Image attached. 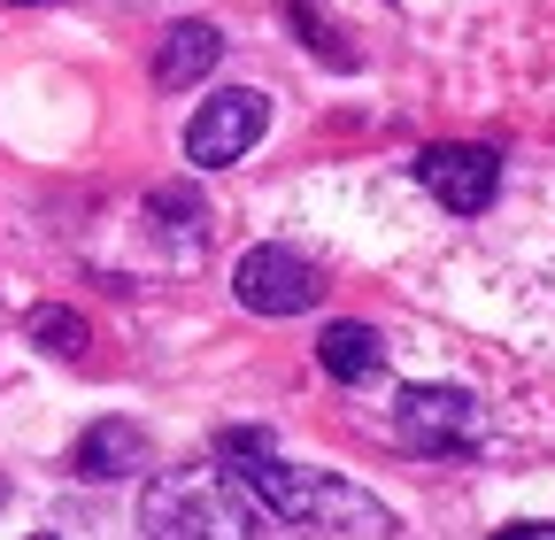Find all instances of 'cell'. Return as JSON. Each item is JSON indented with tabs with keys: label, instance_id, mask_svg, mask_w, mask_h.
<instances>
[{
	"label": "cell",
	"instance_id": "obj_1",
	"mask_svg": "<svg viewBox=\"0 0 555 540\" xmlns=\"http://www.w3.org/2000/svg\"><path fill=\"white\" fill-rule=\"evenodd\" d=\"M240 455V487L247 502H262L270 517H286V525H324V532H356V540H386L393 532V510L363 487H347L332 479V471H301V463H278L255 448V433H232L224 440Z\"/></svg>",
	"mask_w": 555,
	"mask_h": 540
},
{
	"label": "cell",
	"instance_id": "obj_2",
	"mask_svg": "<svg viewBox=\"0 0 555 540\" xmlns=\"http://www.w3.org/2000/svg\"><path fill=\"white\" fill-rule=\"evenodd\" d=\"M139 532L147 540H255V502L240 479H224L208 463L163 471L139 502Z\"/></svg>",
	"mask_w": 555,
	"mask_h": 540
},
{
	"label": "cell",
	"instance_id": "obj_3",
	"mask_svg": "<svg viewBox=\"0 0 555 540\" xmlns=\"http://www.w3.org/2000/svg\"><path fill=\"white\" fill-rule=\"evenodd\" d=\"M386 433H393V448H409V455H455V448L478 440V401L455 394V386H401Z\"/></svg>",
	"mask_w": 555,
	"mask_h": 540
},
{
	"label": "cell",
	"instance_id": "obj_4",
	"mask_svg": "<svg viewBox=\"0 0 555 540\" xmlns=\"http://www.w3.org/2000/svg\"><path fill=\"white\" fill-rule=\"evenodd\" d=\"M232 294L255 317H309L324 301V279H317V262L294 255V247H247L240 270H232Z\"/></svg>",
	"mask_w": 555,
	"mask_h": 540
},
{
	"label": "cell",
	"instance_id": "obj_5",
	"mask_svg": "<svg viewBox=\"0 0 555 540\" xmlns=\"http://www.w3.org/2000/svg\"><path fill=\"white\" fill-rule=\"evenodd\" d=\"M270 131V101L255 93V86H224V93H208L201 108H193V124H185V155L201 163V170H224V163H240L255 140Z\"/></svg>",
	"mask_w": 555,
	"mask_h": 540
},
{
	"label": "cell",
	"instance_id": "obj_6",
	"mask_svg": "<svg viewBox=\"0 0 555 540\" xmlns=\"http://www.w3.org/2000/svg\"><path fill=\"white\" fill-rule=\"evenodd\" d=\"M416 178H425V193L440 201V209H455V217L494 209V193H502L494 147H425L416 155Z\"/></svg>",
	"mask_w": 555,
	"mask_h": 540
},
{
	"label": "cell",
	"instance_id": "obj_7",
	"mask_svg": "<svg viewBox=\"0 0 555 540\" xmlns=\"http://www.w3.org/2000/svg\"><path fill=\"white\" fill-rule=\"evenodd\" d=\"M131 471H147V433L131 417H101L78 440V479H131Z\"/></svg>",
	"mask_w": 555,
	"mask_h": 540
},
{
	"label": "cell",
	"instance_id": "obj_8",
	"mask_svg": "<svg viewBox=\"0 0 555 540\" xmlns=\"http://www.w3.org/2000/svg\"><path fill=\"white\" fill-rule=\"evenodd\" d=\"M224 62V31L217 24H170L163 54H155V86H201Z\"/></svg>",
	"mask_w": 555,
	"mask_h": 540
},
{
	"label": "cell",
	"instance_id": "obj_9",
	"mask_svg": "<svg viewBox=\"0 0 555 540\" xmlns=\"http://www.w3.org/2000/svg\"><path fill=\"white\" fill-rule=\"evenodd\" d=\"M317 363H324L339 386H363V378H378L386 348H378V332H371V324H332L324 340H317Z\"/></svg>",
	"mask_w": 555,
	"mask_h": 540
},
{
	"label": "cell",
	"instance_id": "obj_10",
	"mask_svg": "<svg viewBox=\"0 0 555 540\" xmlns=\"http://www.w3.org/2000/svg\"><path fill=\"white\" fill-rule=\"evenodd\" d=\"M31 332H39L54 356H78V348H86V324L69 317V309H39V317H31Z\"/></svg>",
	"mask_w": 555,
	"mask_h": 540
},
{
	"label": "cell",
	"instance_id": "obj_11",
	"mask_svg": "<svg viewBox=\"0 0 555 540\" xmlns=\"http://www.w3.org/2000/svg\"><path fill=\"white\" fill-rule=\"evenodd\" d=\"M494 540H555V525H509V532H494Z\"/></svg>",
	"mask_w": 555,
	"mask_h": 540
},
{
	"label": "cell",
	"instance_id": "obj_12",
	"mask_svg": "<svg viewBox=\"0 0 555 540\" xmlns=\"http://www.w3.org/2000/svg\"><path fill=\"white\" fill-rule=\"evenodd\" d=\"M16 9H54V0H16Z\"/></svg>",
	"mask_w": 555,
	"mask_h": 540
},
{
	"label": "cell",
	"instance_id": "obj_13",
	"mask_svg": "<svg viewBox=\"0 0 555 540\" xmlns=\"http://www.w3.org/2000/svg\"><path fill=\"white\" fill-rule=\"evenodd\" d=\"M39 540H54V532H39Z\"/></svg>",
	"mask_w": 555,
	"mask_h": 540
}]
</instances>
